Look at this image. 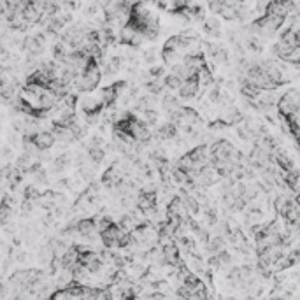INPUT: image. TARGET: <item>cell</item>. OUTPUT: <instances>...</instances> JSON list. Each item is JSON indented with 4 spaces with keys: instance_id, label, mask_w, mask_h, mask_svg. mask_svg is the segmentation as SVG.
Wrapping results in <instances>:
<instances>
[{
    "instance_id": "obj_1",
    "label": "cell",
    "mask_w": 300,
    "mask_h": 300,
    "mask_svg": "<svg viewBox=\"0 0 300 300\" xmlns=\"http://www.w3.org/2000/svg\"><path fill=\"white\" fill-rule=\"evenodd\" d=\"M278 113L279 116H290V114L300 111V92L299 90H288L286 93L279 97L278 100Z\"/></svg>"
},
{
    "instance_id": "obj_2",
    "label": "cell",
    "mask_w": 300,
    "mask_h": 300,
    "mask_svg": "<svg viewBox=\"0 0 300 300\" xmlns=\"http://www.w3.org/2000/svg\"><path fill=\"white\" fill-rule=\"evenodd\" d=\"M44 44H46V35L42 32H39V34L25 35L21 40V48L23 51H26L28 57L39 58L44 53Z\"/></svg>"
},
{
    "instance_id": "obj_3",
    "label": "cell",
    "mask_w": 300,
    "mask_h": 300,
    "mask_svg": "<svg viewBox=\"0 0 300 300\" xmlns=\"http://www.w3.org/2000/svg\"><path fill=\"white\" fill-rule=\"evenodd\" d=\"M32 137V142H34V146L39 151H48V149H51L53 146H55V142H57V137H55V134H53V130H37L35 134L30 135Z\"/></svg>"
},
{
    "instance_id": "obj_4",
    "label": "cell",
    "mask_w": 300,
    "mask_h": 300,
    "mask_svg": "<svg viewBox=\"0 0 300 300\" xmlns=\"http://www.w3.org/2000/svg\"><path fill=\"white\" fill-rule=\"evenodd\" d=\"M199 92H200L199 79H197V76H193V78L184 79L183 83H181V86H179V90H178V95H179V99H183V100H192L199 95Z\"/></svg>"
},
{
    "instance_id": "obj_5",
    "label": "cell",
    "mask_w": 300,
    "mask_h": 300,
    "mask_svg": "<svg viewBox=\"0 0 300 300\" xmlns=\"http://www.w3.org/2000/svg\"><path fill=\"white\" fill-rule=\"evenodd\" d=\"M155 135H157L158 140H172L179 135V126L172 121H167L158 128Z\"/></svg>"
},
{
    "instance_id": "obj_6",
    "label": "cell",
    "mask_w": 300,
    "mask_h": 300,
    "mask_svg": "<svg viewBox=\"0 0 300 300\" xmlns=\"http://www.w3.org/2000/svg\"><path fill=\"white\" fill-rule=\"evenodd\" d=\"M70 163H72V157H70V153H61V155H58L55 160H53V172L55 174H61V172H65L67 169L70 167Z\"/></svg>"
},
{
    "instance_id": "obj_7",
    "label": "cell",
    "mask_w": 300,
    "mask_h": 300,
    "mask_svg": "<svg viewBox=\"0 0 300 300\" xmlns=\"http://www.w3.org/2000/svg\"><path fill=\"white\" fill-rule=\"evenodd\" d=\"M197 79H199L200 88H209L214 84V76H213V69L209 65L202 67V69L197 72Z\"/></svg>"
},
{
    "instance_id": "obj_8",
    "label": "cell",
    "mask_w": 300,
    "mask_h": 300,
    "mask_svg": "<svg viewBox=\"0 0 300 300\" xmlns=\"http://www.w3.org/2000/svg\"><path fill=\"white\" fill-rule=\"evenodd\" d=\"M53 57H55V60L58 61V63H63V61H65V58L69 57V53L72 51V49L69 48V46H67L65 42H63V40H58V42H55V46H53Z\"/></svg>"
},
{
    "instance_id": "obj_9",
    "label": "cell",
    "mask_w": 300,
    "mask_h": 300,
    "mask_svg": "<svg viewBox=\"0 0 300 300\" xmlns=\"http://www.w3.org/2000/svg\"><path fill=\"white\" fill-rule=\"evenodd\" d=\"M88 157L93 163H102L105 160V149L104 146H97V144H88Z\"/></svg>"
},
{
    "instance_id": "obj_10",
    "label": "cell",
    "mask_w": 300,
    "mask_h": 300,
    "mask_svg": "<svg viewBox=\"0 0 300 300\" xmlns=\"http://www.w3.org/2000/svg\"><path fill=\"white\" fill-rule=\"evenodd\" d=\"M161 83H163V86H165L169 92H176V90H179V86L183 83V79L179 78L178 74H174V72H169V74H165L161 78Z\"/></svg>"
},
{
    "instance_id": "obj_11",
    "label": "cell",
    "mask_w": 300,
    "mask_h": 300,
    "mask_svg": "<svg viewBox=\"0 0 300 300\" xmlns=\"http://www.w3.org/2000/svg\"><path fill=\"white\" fill-rule=\"evenodd\" d=\"M225 246L226 244H225V237H223V235H214V237H211V239L205 242V249H207L211 255L225 249Z\"/></svg>"
},
{
    "instance_id": "obj_12",
    "label": "cell",
    "mask_w": 300,
    "mask_h": 300,
    "mask_svg": "<svg viewBox=\"0 0 300 300\" xmlns=\"http://www.w3.org/2000/svg\"><path fill=\"white\" fill-rule=\"evenodd\" d=\"M179 99L176 95H172V93H163V97H161V107L165 109L167 111V114L169 113H172L174 109H178L179 107Z\"/></svg>"
},
{
    "instance_id": "obj_13",
    "label": "cell",
    "mask_w": 300,
    "mask_h": 300,
    "mask_svg": "<svg viewBox=\"0 0 300 300\" xmlns=\"http://www.w3.org/2000/svg\"><path fill=\"white\" fill-rule=\"evenodd\" d=\"M204 32L213 37H220V20L216 18H209L204 21Z\"/></svg>"
},
{
    "instance_id": "obj_14",
    "label": "cell",
    "mask_w": 300,
    "mask_h": 300,
    "mask_svg": "<svg viewBox=\"0 0 300 300\" xmlns=\"http://www.w3.org/2000/svg\"><path fill=\"white\" fill-rule=\"evenodd\" d=\"M283 61H286L290 65H300V44L290 48V51H288V55L284 57Z\"/></svg>"
},
{
    "instance_id": "obj_15",
    "label": "cell",
    "mask_w": 300,
    "mask_h": 300,
    "mask_svg": "<svg viewBox=\"0 0 300 300\" xmlns=\"http://www.w3.org/2000/svg\"><path fill=\"white\" fill-rule=\"evenodd\" d=\"M161 60L165 61V65H172V63L179 61V53L176 49H170L163 46V49H161Z\"/></svg>"
},
{
    "instance_id": "obj_16",
    "label": "cell",
    "mask_w": 300,
    "mask_h": 300,
    "mask_svg": "<svg viewBox=\"0 0 300 300\" xmlns=\"http://www.w3.org/2000/svg\"><path fill=\"white\" fill-rule=\"evenodd\" d=\"M246 48H248L249 51H253V53H261L263 44H261V40H260L258 35H249L248 39H246Z\"/></svg>"
},
{
    "instance_id": "obj_17",
    "label": "cell",
    "mask_w": 300,
    "mask_h": 300,
    "mask_svg": "<svg viewBox=\"0 0 300 300\" xmlns=\"http://www.w3.org/2000/svg\"><path fill=\"white\" fill-rule=\"evenodd\" d=\"M204 216H205V220H207V223L211 226L218 225V221H220V218H218V211L214 207H211V205H204Z\"/></svg>"
},
{
    "instance_id": "obj_18",
    "label": "cell",
    "mask_w": 300,
    "mask_h": 300,
    "mask_svg": "<svg viewBox=\"0 0 300 300\" xmlns=\"http://www.w3.org/2000/svg\"><path fill=\"white\" fill-rule=\"evenodd\" d=\"M40 195H42V193H40L35 186H26L25 190H23V199L30 200V202H37V200L40 199Z\"/></svg>"
},
{
    "instance_id": "obj_19",
    "label": "cell",
    "mask_w": 300,
    "mask_h": 300,
    "mask_svg": "<svg viewBox=\"0 0 300 300\" xmlns=\"http://www.w3.org/2000/svg\"><path fill=\"white\" fill-rule=\"evenodd\" d=\"M142 116H144V121L148 123L149 126L151 125H157L158 123V113L155 111V107H148L142 111Z\"/></svg>"
},
{
    "instance_id": "obj_20",
    "label": "cell",
    "mask_w": 300,
    "mask_h": 300,
    "mask_svg": "<svg viewBox=\"0 0 300 300\" xmlns=\"http://www.w3.org/2000/svg\"><path fill=\"white\" fill-rule=\"evenodd\" d=\"M218 258V263H220V267H228L232 265V255L226 249H221V251L214 253Z\"/></svg>"
},
{
    "instance_id": "obj_21",
    "label": "cell",
    "mask_w": 300,
    "mask_h": 300,
    "mask_svg": "<svg viewBox=\"0 0 300 300\" xmlns=\"http://www.w3.org/2000/svg\"><path fill=\"white\" fill-rule=\"evenodd\" d=\"M226 279H228V281H234V283L242 281V269H240V267H232V269L228 270V274H226Z\"/></svg>"
},
{
    "instance_id": "obj_22",
    "label": "cell",
    "mask_w": 300,
    "mask_h": 300,
    "mask_svg": "<svg viewBox=\"0 0 300 300\" xmlns=\"http://www.w3.org/2000/svg\"><path fill=\"white\" fill-rule=\"evenodd\" d=\"M148 76H149V79H161L165 76V69H163V67H151Z\"/></svg>"
},
{
    "instance_id": "obj_23",
    "label": "cell",
    "mask_w": 300,
    "mask_h": 300,
    "mask_svg": "<svg viewBox=\"0 0 300 300\" xmlns=\"http://www.w3.org/2000/svg\"><path fill=\"white\" fill-rule=\"evenodd\" d=\"M209 99L211 102H218V100L221 99V92H220V86H213L209 90Z\"/></svg>"
},
{
    "instance_id": "obj_24",
    "label": "cell",
    "mask_w": 300,
    "mask_h": 300,
    "mask_svg": "<svg viewBox=\"0 0 300 300\" xmlns=\"http://www.w3.org/2000/svg\"><path fill=\"white\" fill-rule=\"evenodd\" d=\"M144 60L153 65V63L157 61V51H155V49H148V51L144 53Z\"/></svg>"
},
{
    "instance_id": "obj_25",
    "label": "cell",
    "mask_w": 300,
    "mask_h": 300,
    "mask_svg": "<svg viewBox=\"0 0 300 300\" xmlns=\"http://www.w3.org/2000/svg\"><path fill=\"white\" fill-rule=\"evenodd\" d=\"M5 293H7V286H4V284L0 283V297H4Z\"/></svg>"
}]
</instances>
